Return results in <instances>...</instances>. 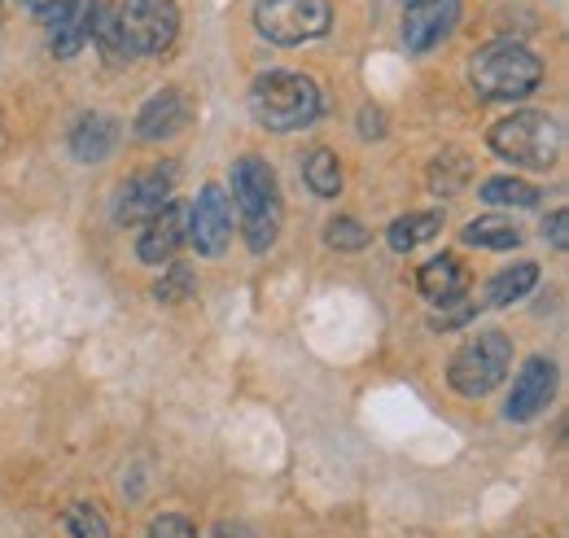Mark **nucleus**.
<instances>
[{"instance_id":"b1692460","label":"nucleus","mask_w":569,"mask_h":538,"mask_svg":"<svg viewBox=\"0 0 569 538\" xmlns=\"http://www.w3.org/2000/svg\"><path fill=\"white\" fill-rule=\"evenodd\" d=\"M67 535L71 538H110L106 517L92 508V504H71L67 508Z\"/></svg>"},{"instance_id":"a878e982","label":"nucleus","mask_w":569,"mask_h":538,"mask_svg":"<svg viewBox=\"0 0 569 538\" xmlns=\"http://www.w3.org/2000/svg\"><path fill=\"white\" fill-rule=\"evenodd\" d=\"M149 538H198V530H193V521H189V517L167 512V517H158V521L149 526Z\"/></svg>"},{"instance_id":"393cba45","label":"nucleus","mask_w":569,"mask_h":538,"mask_svg":"<svg viewBox=\"0 0 569 538\" xmlns=\"http://www.w3.org/2000/svg\"><path fill=\"white\" fill-rule=\"evenodd\" d=\"M193 293V271L184 268V263H171V271L153 285V298L158 302H180V298H189Z\"/></svg>"},{"instance_id":"cd10ccee","label":"nucleus","mask_w":569,"mask_h":538,"mask_svg":"<svg viewBox=\"0 0 569 538\" xmlns=\"http://www.w3.org/2000/svg\"><path fill=\"white\" fill-rule=\"evenodd\" d=\"M566 223H569V215H566V210H552V215H548V223H543V237H548V241H552L557 250H566V246H569Z\"/></svg>"},{"instance_id":"aec40b11","label":"nucleus","mask_w":569,"mask_h":538,"mask_svg":"<svg viewBox=\"0 0 569 538\" xmlns=\"http://www.w3.org/2000/svg\"><path fill=\"white\" fill-rule=\"evenodd\" d=\"M302 180L316 198H338L342 193V167L329 149H311L307 162H302Z\"/></svg>"},{"instance_id":"f8f14e48","label":"nucleus","mask_w":569,"mask_h":538,"mask_svg":"<svg viewBox=\"0 0 569 538\" xmlns=\"http://www.w3.org/2000/svg\"><path fill=\"white\" fill-rule=\"evenodd\" d=\"M552 395H557V363L535 355V359L521 363L503 411H508V420H535L543 407L552 404Z\"/></svg>"},{"instance_id":"f03ea898","label":"nucleus","mask_w":569,"mask_h":538,"mask_svg":"<svg viewBox=\"0 0 569 538\" xmlns=\"http://www.w3.org/2000/svg\"><path fill=\"white\" fill-rule=\"evenodd\" d=\"M232 202L241 210V228H246V246L254 255H268L281 237V185H277V171L259 158V153H246L232 162Z\"/></svg>"},{"instance_id":"f3484780","label":"nucleus","mask_w":569,"mask_h":538,"mask_svg":"<svg viewBox=\"0 0 569 538\" xmlns=\"http://www.w3.org/2000/svg\"><path fill=\"white\" fill-rule=\"evenodd\" d=\"M539 285V268L535 263H517V268L499 271L487 280V289H482V298L473 302V311H491V307H508V302H521L530 289Z\"/></svg>"},{"instance_id":"9b49d317","label":"nucleus","mask_w":569,"mask_h":538,"mask_svg":"<svg viewBox=\"0 0 569 538\" xmlns=\"http://www.w3.org/2000/svg\"><path fill=\"white\" fill-rule=\"evenodd\" d=\"M184 241H189V206L167 202L158 215L144 219V232L141 241H137V259L149 263V268H158V263L167 268V263H176Z\"/></svg>"},{"instance_id":"412c9836","label":"nucleus","mask_w":569,"mask_h":538,"mask_svg":"<svg viewBox=\"0 0 569 538\" xmlns=\"http://www.w3.org/2000/svg\"><path fill=\"white\" fill-rule=\"evenodd\" d=\"M478 193H482V202H491V206H535L539 202V189L526 185V180H517V176H496V180H487Z\"/></svg>"},{"instance_id":"39448f33","label":"nucleus","mask_w":569,"mask_h":538,"mask_svg":"<svg viewBox=\"0 0 569 538\" xmlns=\"http://www.w3.org/2000/svg\"><path fill=\"white\" fill-rule=\"evenodd\" d=\"M487 145L512 167L548 171L557 162V153H561V123L548 110H517V114L499 119L496 128L487 132Z\"/></svg>"},{"instance_id":"423d86ee","label":"nucleus","mask_w":569,"mask_h":538,"mask_svg":"<svg viewBox=\"0 0 569 538\" xmlns=\"http://www.w3.org/2000/svg\"><path fill=\"white\" fill-rule=\"evenodd\" d=\"M508 363H512V341L491 329V333L469 337V341L451 355L447 381H451L456 395H465V399H482V395H491L499 381L508 377Z\"/></svg>"},{"instance_id":"20e7f679","label":"nucleus","mask_w":569,"mask_h":538,"mask_svg":"<svg viewBox=\"0 0 569 538\" xmlns=\"http://www.w3.org/2000/svg\"><path fill=\"white\" fill-rule=\"evenodd\" d=\"M469 83L482 101H521L543 83V62L517 40H496L469 62Z\"/></svg>"},{"instance_id":"f257e3e1","label":"nucleus","mask_w":569,"mask_h":538,"mask_svg":"<svg viewBox=\"0 0 569 538\" xmlns=\"http://www.w3.org/2000/svg\"><path fill=\"white\" fill-rule=\"evenodd\" d=\"M101 53L110 67H128L141 58H158L180 36V4L176 0H119L110 13L97 18Z\"/></svg>"},{"instance_id":"0eeeda50","label":"nucleus","mask_w":569,"mask_h":538,"mask_svg":"<svg viewBox=\"0 0 569 538\" xmlns=\"http://www.w3.org/2000/svg\"><path fill=\"white\" fill-rule=\"evenodd\" d=\"M254 27L263 40L293 49L307 40L329 36L333 27V4L329 0H259L254 4Z\"/></svg>"},{"instance_id":"dca6fc26","label":"nucleus","mask_w":569,"mask_h":538,"mask_svg":"<svg viewBox=\"0 0 569 538\" xmlns=\"http://www.w3.org/2000/svg\"><path fill=\"white\" fill-rule=\"evenodd\" d=\"M119 123L110 114H83L71 132V153L79 162H106L119 149Z\"/></svg>"},{"instance_id":"a211bd4d","label":"nucleus","mask_w":569,"mask_h":538,"mask_svg":"<svg viewBox=\"0 0 569 538\" xmlns=\"http://www.w3.org/2000/svg\"><path fill=\"white\" fill-rule=\"evenodd\" d=\"M438 232H442V215H438V210H417V215L395 219L390 232H386V241H390V250L408 255V250H417V246L433 241Z\"/></svg>"},{"instance_id":"9d476101","label":"nucleus","mask_w":569,"mask_h":538,"mask_svg":"<svg viewBox=\"0 0 569 538\" xmlns=\"http://www.w3.org/2000/svg\"><path fill=\"white\" fill-rule=\"evenodd\" d=\"M460 22V0H408L403 9V44L412 53L438 49Z\"/></svg>"},{"instance_id":"c85d7f7f","label":"nucleus","mask_w":569,"mask_h":538,"mask_svg":"<svg viewBox=\"0 0 569 538\" xmlns=\"http://www.w3.org/2000/svg\"><path fill=\"white\" fill-rule=\"evenodd\" d=\"M359 119H363V136H381V132H386V123H381V110H363Z\"/></svg>"},{"instance_id":"5701e85b","label":"nucleus","mask_w":569,"mask_h":538,"mask_svg":"<svg viewBox=\"0 0 569 538\" xmlns=\"http://www.w3.org/2000/svg\"><path fill=\"white\" fill-rule=\"evenodd\" d=\"M325 241L333 246V250H342V255H356L368 246V228L351 219V215H338V219H329V228H325Z\"/></svg>"},{"instance_id":"4be33fe9","label":"nucleus","mask_w":569,"mask_h":538,"mask_svg":"<svg viewBox=\"0 0 569 538\" xmlns=\"http://www.w3.org/2000/svg\"><path fill=\"white\" fill-rule=\"evenodd\" d=\"M429 185H433V193H460L465 185H469V158L465 153H442L433 167H429Z\"/></svg>"},{"instance_id":"6e6552de","label":"nucleus","mask_w":569,"mask_h":538,"mask_svg":"<svg viewBox=\"0 0 569 538\" xmlns=\"http://www.w3.org/2000/svg\"><path fill=\"white\" fill-rule=\"evenodd\" d=\"M189 241L207 259H219L228 250V241H232V206H228V193L219 185H207L198 193V202L189 206Z\"/></svg>"},{"instance_id":"2eb2a0df","label":"nucleus","mask_w":569,"mask_h":538,"mask_svg":"<svg viewBox=\"0 0 569 538\" xmlns=\"http://www.w3.org/2000/svg\"><path fill=\"white\" fill-rule=\"evenodd\" d=\"M417 289L438 307H460L465 293H469V271L460 268L451 255H438V259H429L426 268L417 271Z\"/></svg>"},{"instance_id":"6ab92c4d","label":"nucleus","mask_w":569,"mask_h":538,"mask_svg":"<svg viewBox=\"0 0 569 538\" xmlns=\"http://www.w3.org/2000/svg\"><path fill=\"white\" fill-rule=\"evenodd\" d=\"M460 237H465V246H478V250H512V246H521L517 223L503 219V215H482V219L465 223Z\"/></svg>"},{"instance_id":"1a4fd4ad","label":"nucleus","mask_w":569,"mask_h":538,"mask_svg":"<svg viewBox=\"0 0 569 538\" xmlns=\"http://www.w3.org/2000/svg\"><path fill=\"white\" fill-rule=\"evenodd\" d=\"M171 189H176V167H149V171L128 176L119 185V198H114V219L119 223H141V219L158 215L171 202Z\"/></svg>"},{"instance_id":"7ed1b4c3","label":"nucleus","mask_w":569,"mask_h":538,"mask_svg":"<svg viewBox=\"0 0 569 538\" xmlns=\"http://www.w3.org/2000/svg\"><path fill=\"white\" fill-rule=\"evenodd\" d=\"M246 106L268 132H302L320 119V88L298 70H268L250 83Z\"/></svg>"},{"instance_id":"4468645a","label":"nucleus","mask_w":569,"mask_h":538,"mask_svg":"<svg viewBox=\"0 0 569 538\" xmlns=\"http://www.w3.org/2000/svg\"><path fill=\"white\" fill-rule=\"evenodd\" d=\"M97 0H74L71 9L62 13V18H53L44 31H49V49H53V58H74L88 40H92V31H97Z\"/></svg>"},{"instance_id":"ddd939ff","label":"nucleus","mask_w":569,"mask_h":538,"mask_svg":"<svg viewBox=\"0 0 569 538\" xmlns=\"http://www.w3.org/2000/svg\"><path fill=\"white\" fill-rule=\"evenodd\" d=\"M189 119H193V101H189L184 92L167 88V92L149 97L141 106V114H137V136H141V140H171V136H180L189 128Z\"/></svg>"},{"instance_id":"bb28decb","label":"nucleus","mask_w":569,"mask_h":538,"mask_svg":"<svg viewBox=\"0 0 569 538\" xmlns=\"http://www.w3.org/2000/svg\"><path fill=\"white\" fill-rule=\"evenodd\" d=\"M22 4H27L31 13H36V22H44V27H49L53 18H62V13L71 9L74 0H22Z\"/></svg>"}]
</instances>
